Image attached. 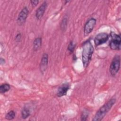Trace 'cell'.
Segmentation results:
<instances>
[{
    "mask_svg": "<svg viewBox=\"0 0 121 121\" xmlns=\"http://www.w3.org/2000/svg\"><path fill=\"white\" fill-rule=\"evenodd\" d=\"M70 88V85L69 83L66 82L63 83L59 87L57 92V95L58 97H62L66 95L68 90Z\"/></svg>",
    "mask_w": 121,
    "mask_h": 121,
    "instance_id": "obj_8",
    "label": "cell"
},
{
    "mask_svg": "<svg viewBox=\"0 0 121 121\" xmlns=\"http://www.w3.org/2000/svg\"><path fill=\"white\" fill-rule=\"evenodd\" d=\"M82 49V61L84 67L86 68L91 60L94 49L89 40H87L84 43Z\"/></svg>",
    "mask_w": 121,
    "mask_h": 121,
    "instance_id": "obj_1",
    "label": "cell"
},
{
    "mask_svg": "<svg viewBox=\"0 0 121 121\" xmlns=\"http://www.w3.org/2000/svg\"><path fill=\"white\" fill-rule=\"evenodd\" d=\"M67 23H68V18L66 17L63 18L61 24H60V28L62 30L65 31L66 29L67 26Z\"/></svg>",
    "mask_w": 121,
    "mask_h": 121,
    "instance_id": "obj_15",
    "label": "cell"
},
{
    "mask_svg": "<svg viewBox=\"0 0 121 121\" xmlns=\"http://www.w3.org/2000/svg\"><path fill=\"white\" fill-rule=\"evenodd\" d=\"M109 38V35L106 33H101L97 34L94 39L95 45L97 46L104 44L108 40Z\"/></svg>",
    "mask_w": 121,
    "mask_h": 121,
    "instance_id": "obj_6",
    "label": "cell"
},
{
    "mask_svg": "<svg viewBox=\"0 0 121 121\" xmlns=\"http://www.w3.org/2000/svg\"><path fill=\"white\" fill-rule=\"evenodd\" d=\"M30 115L29 110L27 107H24L21 111V117L23 119L27 118Z\"/></svg>",
    "mask_w": 121,
    "mask_h": 121,
    "instance_id": "obj_13",
    "label": "cell"
},
{
    "mask_svg": "<svg viewBox=\"0 0 121 121\" xmlns=\"http://www.w3.org/2000/svg\"><path fill=\"white\" fill-rule=\"evenodd\" d=\"M47 7V3L46 1H44L40 6L37 9L35 13V17L38 19H40L43 16L46 8Z\"/></svg>",
    "mask_w": 121,
    "mask_h": 121,
    "instance_id": "obj_10",
    "label": "cell"
},
{
    "mask_svg": "<svg viewBox=\"0 0 121 121\" xmlns=\"http://www.w3.org/2000/svg\"><path fill=\"white\" fill-rule=\"evenodd\" d=\"M5 59H4L3 58H0V64L1 65H3V64H5Z\"/></svg>",
    "mask_w": 121,
    "mask_h": 121,
    "instance_id": "obj_20",
    "label": "cell"
},
{
    "mask_svg": "<svg viewBox=\"0 0 121 121\" xmlns=\"http://www.w3.org/2000/svg\"><path fill=\"white\" fill-rule=\"evenodd\" d=\"M88 114L86 112H84L81 115V121H86L88 118Z\"/></svg>",
    "mask_w": 121,
    "mask_h": 121,
    "instance_id": "obj_17",
    "label": "cell"
},
{
    "mask_svg": "<svg viewBox=\"0 0 121 121\" xmlns=\"http://www.w3.org/2000/svg\"><path fill=\"white\" fill-rule=\"evenodd\" d=\"M42 45V38L40 37L36 38L33 42V49L35 51H37L39 49Z\"/></svg>",
    "mask_w": 121,
    "mask_h": 121,
    "instance_id": "obj_11",
    "label": "cell"
},
{
    "mask_svg": "<svg viewBox=\"0 0 121 121\" xmlns=\"http://www.w3.org/2000/svg\"><path fill=\"white\" fill-rule=\"evenodd\" d=\"M121 59L119 55L114 56L111 63L109 71L112 76H115L119 71L120 68Z\"/></svg>",
    "mask_w": 121,
    "mask_h": 121,
    "instance_id": "obj_4",
    "label": "cell"
},
{
    "mask_svg": "<svg viewBox=\"0 0 121 121\" xmlns=\"http://www.w3.org/2000/svg\"><path fill=\"white\" fill-rule=\"evenodd\" d=\"M15 117V112L14 111H10L6 113L5 118L8 120H11Z\"/></svg>",
    "mask_w": 121,
    "mask_h": 121,
    "instance_id": "obj_14",
    "label": "cell"
},
{
    "mask_svg": "<svg viewBox=\"0 0 121 121\" xmlns=\"http://www.w3.org/2000/svg\"><path fill=\"white\" fill-rule=\"evenodd\" d=\"M115 102L116 99L112 98L102 106H101L96 112V114L92 119V121H101L106 115V114L110 111Z\"/></svg>",
    "mask_w": 121,
    "mask_h": 121,
    "instance_id": "obj_2",
    "label": "cell"
},
{
    "mask_svg": "<svg viewBox=\"0 0 121 121\" xmlns=\"http://www.w3.org/2000/svg\"><path fill=\"white\" fill-rule=\"evenodd\" d=\"M96 23V20L94 18H90L85 24L84 27V35L86 36L89 35L94 28Z\"/></svg>",
    "mask_w": 121,
    "mask_h": 121,
    "instance_id": "obj_5",
    "label": "cell"
},
{
    "mask_svg": "<svg viewBox=\"0 0 121 121\" xmlns=\"http://www.w3.org/2000/svg\"><path fill=\"white\" fill-rule=\"evenodd\" d=\"M48 64V55L44 53L42 55L40 63V70L42 73H43L46 70Z\"/></svg>",
    "mask_w": 121,
    "mask_h": 121,
    "instance_id": "obj_9",
    "label": "cell"
},
{
    "mask_svg": "<svg viewBox=\"0 0 121 121\" xmlns=\"http://www.w3.org/2000/svg\"><path fill=\"white\" fill-rule=\"evenodd\" d=\"M110 37L111 40L109 43L110 48L114 50H120L121 39L120 35H118L113 32L110 33Z\"/></svg>",
    "mask_w": 121,
    "mask_h": 121,
    "instance_id": "obj_3",
    "label": "cell"
},
{
    "mask_svg": "<svg viewBox=\"0 0 121 121\" xmlns=\"http://www.w3.org/2000/svg\"><path fill=\"white\" fill-rule=\"evenodd\" d=\"M28 14V8L26 7H24L19 12L17 18V22L19 25H22L26 22Z\"/></svg>",
    "mask_w": 121,
    "mask_h": 121,
    "instance_id": "obj_7",
    "label": "cell"
},
{
    "mask_svg": "<svg viewBox=\"0 0 121 121\" xmlns=\"http://www.w3.org/2000/svg\"><path fill=\"white\" fill-rule=\"evenodd\" d=\"M15 41L17 42H19L21 39V35L20 33L17 34L15 37Z\"/></svg>",
    "mask_w": 121,
    "mask_h": 121,
    "instance_id": "obj_18",
    "label": "cell"
},
{
    "mask_svg": "<svg viewBox=\"0 0 121 121\" xmlns=\"http://www.w3.org/2000/svg\"><path fill=\"white\" fill-rule=\"evenodd\" d=\"M75 44L73 43V41H70L69 45H68V51H69V52L70 53H72L73 52V51H74V49H75Z\"/></svg>",
    "mask_w": 121,
    "mask_h": 121,
    "instance_id": "obj_16",
    "label": "cell"
},
{
    "mask_svg": "<svg viewBox=\"0 0 121 121\" xmlns=\"http://www.w3.org/2000/svg\"><path fill=\"white\" fill-rule=\"evenodd\" d=\"M30 2L31 3L32 6L33 7H35L38 4V3L39 2V0H31Z\"/></svg>",
    "mask_w": 121,
    "mask_h": 121,
    "instance_id": "obj_19",
    "label": "cell"
},
{
    "mask_svg": "<svg viewBox=\"0 0 121 121\" xmlns=\"http://www.w3.org/2000/svg\"><path fill=\"white\" fill-rule=\"evenodd\" d=\"M10 86L9 84L5 83L0 86V93L1 94H4L9 90Z\"/></svg>",
    "mask_w": 121,
    "mask_h": 121,
    "instance_id": "obj_12",
    "label": "cell"
}]
</instances>
